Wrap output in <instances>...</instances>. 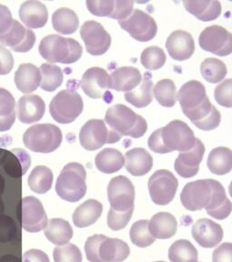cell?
Returning <instances> with one entry per match:
<instances>
[{
	"label": "cell",
	"instance_id": "obj_1",
	"mask_svg": "<svg viewBox=\"0 0 232 262\" xmlns=\"http://www.w3.org/2000/svg\"><path fill=\"white\" fill-rule=\"evenodd\" d=\"M177 98L184 115L198 128L210 131L219 127L220 111L210 101L203 84L197 80L185 83L179 90Z\"/></svg>",
	"mask_w": 232,
	"mask_h": 262
},
{
	"label": "cell",
	"instance_id": "obj_2",
	"mask_svg": "<svg viewBox=\"0 0 232 262\" xmlns=\"http://www.w3.org/2000/svg\"><path fill=\"white\" fill-rule=\"evenodd\" d=\"M192 128L181 120H173L165 127L155 130L148 139L150 149L158 154H167L174 150H190L195 144Z\"/></svg>",
	"mask_w": 232,
	"mask_h": 262
},
{
	"label": "cell",
	"instance_id": "obj_3",
	"mask_svg": "<svg viewBox=\"0 0 232 262\" xmlns=\"http://www.w3.org/2000/svg\"><path fill=\"white\" fill-rule=\"evenodd\" d=\"M85 250L90 262H122L130 255V248L126 242L105 235L88 237Z\"/></svg>",
	"mask_w": 232,
	"mask_h": 262
},
{
	"label": "cell",
	"instance_id": "obj_4",
	"mask_svg": "<svg viewBox=\"0 0 232 262\" xmlns=\"http://www.w3.org/2000/svg\"><path fill=\"white\" fill-rule=\"evenodd\" d=\"M105 120L106 125L121 137L139 139L146 133L148 128L146 120L143 117L122 104H117L106 111Z\"/></svg>",
	"mask_w": 232,
	"mask_h": 262
},
{
	"label": "cell",
	"instance_id": "obj_5",
	"mask_svg": "<svg viewBox=\"0 0 232 262\" xmlns=\"http://www.w3.org/2000/svg\"><path fill=\"white\" fill-rule=\"evenodd\" d=\"M43 58L50 63L72 64L82 57L83 49L78 41L58 35H48L41 40L38 47Z\"/></svg>",
	"mask_w": 232,
	"mask_h": 262
},
{
	"label": "cell",
	"instance_id": "obj_6",
	"mask_svg": "<svg viewBox=\"0 0 232 262\" xmlns=\"http://www.w3.org/2000/svg\"><path fill=\"white\" fill-rule=\"evenodd\" d=\"M86 172L84 166L76 162L65 165L57 178L56 191L62 200L78 202L86 195Z\"/></svg>",
	"mask_w": 232,
	"mask_h": 262
},
{
	"label": "cell",
	"instance_id": "obj_7",
	"mask_svg": "<svg viewBox=\"0 0 232 262\" xmlns=\"http://www.w3.org/2000/svg\"><path fill=\"white\" fill-rule=\"evenodd\" d=\"M61 129L53 124H37L29 127L23 135L24 146L37 153H51L60 147Z\"/></svg>",
	"mask_w": 232,
	"mask_h": 262
},
{
	"label": "cell",
	"instance_id": "obj_8",
	"mask_svg": "<svg viewBox=\"0 0 232 262\" xmlns=\"http://www.w3.org/2000/svg\"><path fill=\"white\" fill-rule=\"evenodd\" d=\"M83 110V98L72 89L58 92L49 105V111L52 118L60 124L73 122L81 114Z\"/></svg>",
	"mask_w": 232,
	"mask_h": 262
},
{
	"label": "cell",
	"instance_id": "obj_9",
	"mask_svg": "<svg viewBox=\"0 0 232 262\" xmlns=\"http://www.w3.org/2000/svg\"><path fill=\"white\" fill-rule=\"evenodd\" d=\"M121 138L102 119H91L87 121L79 133V141L82 147L89 151L96 150L106 143L118 142Z\"/></svg>",
	"mask_w": 232,
	"mask_h": 262
},
{
	"label": "cell",
	"instance_id": "obj_10",
	"mask_svg": "<svg viewBox=\"0 0 232 262\" xmlns=\"http://www.w3.org/2000/svg\"><path fill=\"white\" fill-rule=\"evenodd\" d=\"M178 186V180L171 171L166 169L157 170L148 182L151 201L160 206L171 203L175 196Z\"/></svg>",
	"mask_w": 232,
	"mask_h": 262
},
{
	"label": "cell",
	"instance_id": "obj_11",
	"mask_svg": "<svg viewBox=\"0 0 232 262\" xmlns=\"http://www.w3.org/2000/svg\"><path fill=\"white\" fill-rule=\"evenodd\" d=\"M123 30L140 42H147L154 38L157 34V24L150 15L141 9H135L124 20L119 21Z\"/></svg>",
	"mask_w": 232,
	"mask_h": 262
},
{
	"label": "cell",
	"instance_id": "obj_12",
	"mask_svg": "<svg viewBox=\"0 0 232 262\" xmlns=\"http://www.w3.org/2000/svg\"><path fill=\"white\" fill-rule=\"evenodd\" d=\"M19 217L22 228L31 233L39 232L47 225V216L41 201L35 196L22 199L19 205Z\"/></svg>",
	"mask_w": 232,
	"mask_h": 262
},
{
	"label": "cell",
	"instance_id": "obj_13",
	"mask_svg": "<svg viewBox=\"0 0 232 262\" xmlns=\"http://www.w3.org/2000/svg\"><path fill=\"white\" fill-rule=\"evenodd\" d=\"M107 194L111 209L116 211L135 209V187L126 177L118 176L112 179L107 188Z\"/></svg>",
	"mask_w": 232,
	"mask_h": 262
},
{
	"label": "cell",
	"instance_id": "obj_14",
	"mask_svg": "<svg viewBox=\"0 0 232 262\" xmlns=\"http://www.w3.org/2000/svg\"><path fill=\"white\" fill-rule=\"evenodd\" d=\"M199 44L205 51L225 57L232 52V35L220 26H211L200 33Z\"/></svg>",
	"mask_w": 232,
	"mask_h": 262
},
{
	"label": "cell",
	"instance_id": "obj_15",
	"mask_svg": "<svg viewBox=\"0 0 232 262\" xmlns=\"http://www.w3.org/2000/svg\"><path fill=\"white\" fill-rule=\"evenodd\" d=\"M81 37L86 50L93 56H101L111 46V36L102 25L94 20L86 21L81 27Z\"/></svg>",
	"mask_w": 232,
	"mask_h": 262
},
{
	"label": "cell",
	"instance_id": "obj_16",
	"mask_svg": "<svg viewBox=\"0 0 232 262\" xmlns=\"http://www.w3.org/2000/svg\"><path fill=\"white\" fill-rule=\"evenodd\" d=\"M212 194L209 180H196L185 185L181 194V201L185 209L197 211L205 209L212 199Z\"/></svg>",
	"mask_w": 232,
	"mask_h": 262
},
{
	"label": "cell",
	"instance_id": "obj_17",
	"mask_svg": "<svg viewBox=\"0 0 232 262\" xmlns=\"http://www.w3.org/2000/svg\"><path fill=\"white\" fill-rule=\"evenodd\" d=\"M0 43L3 47L10 48L15 52L25 53L35 45L36 35L31 29H25L20 22L14 19L8 32L0 36Z\"/></svg>",
	"mask_w": 232,
	"mask_h": 262
},
{
	"label": "cell",
	"instance_id": "obj_18",
	"mask_svg": "<svg viewBox=\"0 0 232 262\" xmlns=\"http://www.w3.org/2000/svg\"><path fill=\"white\" fill-rule=\"evenodd\" d=\"M205 146L196 138L194 146L187 151L181 152L176 159L174 168L179 176L184 179L195 176L200 169V164L203 159Z\"/></svg>",
	"mask_w": 232,
	"mask_h": 262
},
{
	"label": "cell",
	"instance_id": "obj_19",
	"mask_svg": "<svg viewBox=\"0 0 232 262\" xmlns=\"http://www.w3.org/2000/svg\"><path fill=\"white\" fill-rule=\"evenodd\" d=\"M82 90L89 98H101L107 90L112 89L110 76L101 68H91L83 75Z\"/></svg>",
	"mask_w": 232,
	"mask_h": 262
},
{
	"label": "cell",
	"instance_id": "obj_20",
	"mask_svg": "<svg viewBox=\"0 0 232 262\" xmlns=\"http://www.w3.org/2000/svg\"><path fill=\"white\" fill-rule=\"evenodd\" d=\"M192 233L196 242L205 249L216 247L223 238L221 226L209 219H200L196 221L192 227Z\"/></svg>",
	"mask_w": 232,
	"mask_h": 262
},
{
	"label": "cell",
	"instance_id": "obj_21",
	"mask_svg": "<svg viewBox=\"0 0 232 262\" xmlns=\"http://www.w3.org/2000/svg\"><path fill=\"white\" fill-rule=\"evenodd\" d=\"M166 49L173 59L184 61L194 53L195 42L190 33L184 30H176L168 37Z\"/></svg>",
	"mask_w": 232,
	"mask_h": 262
},
{
	"label": "cell",
	"instance_id": "obj_22",
	"mask_svg": "<svg viewBox=\"0 0 232 262\" xmlns=\"http://www.w3.org/2000/svg\"><path fill=\"white\" fill-rule=\"evenodd\" d=\"M209 181L212 187V199L205 209L211 217L222 221L227 219L231 212V202L226 196L224 188L219 181L214 180H209Z\"/></svg>",
	"mask_w": 232,
	"mask_h": 262
},
{
	"label": "cell",
	"instance_id": "obj_23",
	"mask_svg": "<svg viewBox=\"0 0 232 262\" xmlns=\"http://www.w3.org/2000/svg\"><path fill=\"white\" fill-rule=\"evenodd\" d=\"M45 104L37 95H25L17 103V117L24 124L39 121L45 114Z\"/></svg>",
	"mask_w": 232,
	"mask_h": 262
},
{
	"label": "cell",
	"instance_id": "obj_24",
	"mask_svg": "<svg viewBox=\"0 0 232 262\" xmlns=\"http://www.w3.org/2000/svg\"><path fill=\"white\" fill-rule=\"evenodd\" d=\"M19 17L29 29H40L47 22L48 11L40 1L29 0L21 5Z\"/></svg>",
	"mask_w": 232,
	"mask_h": 262
},
{
	"label": "cell",
	"instance_id": "obj_25",
	"mask_svg": "<svg viewBox=\"0 0 232 262\" xmlns=\"http://www.w3.org/2000/svg\"><path fill=\"white\" fill-rule=\"evenodd\" d=\"M14 79L17 90L24 94H30L40 85V70L30 63L21 64L15 73Z\"/></svg>",
	"mask_w": 232,
	"mask_h": 262
},
{
	"label": "cell",
	"instance_id": "obj_26",
	"mask_svg": "<svg viewBox=\"0 0 232 262\" xmlns=\"http://www.w3.org/2000/svg\"><path fill=\"white\" fill-rule=\"evenodd\" d=\"M127 171L131 175L142 177L151 171L153 160L149 152L142 147H135L125 154Z\"/></svg>",
	"mask_w": 232,
	"mask_h": 262
},
{
	"label": "cell",
	"instance_id": "obj_27",
	"mask_svg": "<svg viewBox=\"0 0 232 262\" xmlns=\"http://www.w3.org/2000/svg\"><path fill=\"white\" fill-rule=\"evenodd\" d=\"M112 89L116 91L135 90L142 81V75L134 67H122L114 70L110 76Z\"/></svg>",
	"mask_w": 232,
	"mask_h": 262
},
{
	"label": "cell",
	"instance_id": "obj_28",
	"mask_svg": "<svg viewBox=\"0 0 232 262\" xmlns=\"http://www.w3.org/2000/svg\"><path fill=\"white\" fill-rule=\"evenodd\" d=\"M178 223L171 213L159 212L149 221V230L154 238L166 239L177 232Z\"/></svg>",
	"mask_w": 232,
	"mask_h": 262
},
{
	"label": "cell",
	"instance_id": "obj_29",
	"mask_svg": "<svg viewBox=\"0 0 232 262\" xmlns=\"http://www.w3.org/2000/svg\"><path fill=\"white\" fill-rule=\"evenodd\" d=\"M184 5L188 12L201 21L215 20L221 13L220 2L215 0L184 1Z\"/></svg>",
	"mask_w": 232,
	"mask_h": 262
},
{
	"label": "cell",
	"instance_id": "obj_30",
	"mask_svg": "<svg viewBox=\"0 0 232 262\" xmlns=\"http://www.w3.org/2000/svg\"><path fill=\"white\" fill-rule=\"evenodd\" d=\"M102 213V205L95 200H89L80 205L73 214V224L83 229L93 225Z\"/></svg>",
	"mask_w": 232,
	"mask_h": 262
},
{
	"label": "cell",
	"instance_id": "obj_31",
	"mask_svg": "<svg viewBox=\"0 0 232 262\" xmlns=\"http://www.w3.org/2000/svg\"><path fill=\"white\" fill-rule=\"evenodd\" d=\"M73 235V229L69 222L63 219H52L45 227V237L55 245L67 244Z\"/></svg>",
	"mask_w": 232,
	"mask_h": 262
},
{
	"label": "cell",
	"instance_id": "obj_32",
	"mask_svg": "<svg viewBox=\"0 0 232 262\" xmlns=\"http://www.w3.org/2000/svg\"><path fill=\"white\" fill-rule=\"evenodd\" d=\"M124 163V157L115 148H105L95 157L96 168L106 174H113L119 171Z\"/></svg>",
	"mask_w": 232,
	"mask_h": 262
},
{
	"label": "cell",
	"instance_id": "obj_33",
	"mask_svg": "<svg viewBox=\"0 0 232 262\" xmlns=\"http://www.w3.org/2000/svg\"><path fill=\"white\" fill-rule=\"evenodd\" d=\"M208 168L212 173L219 176L226 175L232 169V152L228 147L213 148L208 157Z\"/></svg>",
	"mask_w": 232,
	"mask_h": 262
},
{
	"label": "cell",
	"instance_id": "obj_34",
	"mask_svg": "<svg viewBox=\"0 0 232 262\" xmlns=\"http://www.w3.org/2000/svg\"><path fill=\"white\" fill-rule=\"evenodd\" d=\"M53 28L57 32L71 35L78 30L79 18L76 13L67 8H61L55 11L52 16Z\"/></svg>",
	"mask_w": 232,
	"mask_h": 262
},
{
	"label": "cell",
	"instance_id": "obj_35",
	"mask_svg": "<svg viewBox=\"0 0 232 262\" xmlns=\"http://www.w3.org/2000/svg\"><path fill=\"white\" fill-rule=\"evenodd\" d=\"M16 121V100L13 95L0 88V132L8 131Z\"/></svg>",
	"mask_w": 232,
	"mask_h": 262
},
{
	"label": "cell",
	"instance_id": "obj_36",
	"mask_svg": "<svg viewBox=\"0 0 232 262\" xmlns=\"http://www.w3.org/2000/svg\"><path fill=\"white\" fill-rule=\"evenodd\" d=\"M152 86L153 83L151 80V76L146 74L144 75L143 79H142L138 90L127 92L124 95V98L127 102L131 103L136 107H145L152 101Z\"/></svg>",
	"mask_w": 232,
	"mask_h": 262
},
{
	"label": "cell",
	"instance_id": "obj_37",
	"mask_svg": "<svg viewBox=\"0 0 232 262\" xmlns=\"http://www.w3.org/2000/svg\"><path fill=\"white\" fill-rule=\"evenodd\" d=\"M53 179V172L50 168L45 166H37L29 175V188L37 194H45L52 187Z\"/></svg>",
	"mask_w": 232,
	"mask_h": 262
},
{
	"label": "cell",
	"instance_id": "obj_38",
	"mask_svg": "<svg viewBox=\"0 0 232 262\" xmlns=\"http://www.w3.org/2000/svg\"><path fill=\"white\" fill-rule=\"evenodd\" d=\"M169 259L171 262H198V251L192 242L179 239L171 246Z\"/></svg>",
	"mask_w": 232,
	"mask_h": 262
},
{
	"label": "cell",
	"instance_id": "obj_39",
	"mask_svg": "<svg viewBox=\"0 0 232 262\" xmlns=\"http://www.w3.org/2000/svg\"><path fill=\"white\" fill-rule=\"evenodd\" d=\"M41 89L47 92H52L61 86L64 75L61 68L58 66L44 63L40 67Z\"/></svg>",
	"mask_w": 232,
	"mask_h": 262
},
{
	"label": "cell",
	"instance_id": "obj_40",
	"mask_svg": "<svg viewBox=\"0 0 232 262\" xmlns=\"http://www.w3.org/2000/svg\"><path fill=\"white\" fill-rule=\"evenodd\" d=\"M200 73L206 81L215 84L227 76V67L220 59L209 57L201 63Z\"/></svg>",
	"mask_w": 232,
	"mask_h": 262
},
{
	"label": "cell",
	"instance_id": "obj_41",
	"mask_svg": "<svg viewBox=\"0 0 232 262\" xmlns=\"http://www.w3.org/2000/svg\"><path fill=\"white\" fill-rule=\"evenodd\" d=\"M153 94L156 100L163 106L171 107L175 105L177 99L176 86L174 82L171 79L160 80L155 85Z\"/></svg>",
	"mask_w": 232,
	"mask_h": 262
},
{
	"label": "cell",
	"instance_id": "obj_42",
	"mask_svg": "<svg viewBox=\"0 0 232 262\" xmlns=\"http://www.w3.org/2000/svg\"><path fill=\"white\" fill-rule=\"evenodd\" d=\"M132 242L139 248H147L155 242L149 230V221H139L132 226L130 229Z\"/></svg>",
	"mask_w": 232,
	"mask_h": 262
},
{
	"label": "cell",
	"instance_id": "obj_43",
	"mask_svg": "<svg viewBox=\"0 0 232 262\" xmlns=\"http://www.w3.org/2000/svg\"><path fill=\"white\" fill-rule=\"evenodd\" d=\"M141 62L147 70H159L166 62V55L159 47H149L141 55Z\"/></svg>",
	"mask_w": 232,
	"mask_h": 262
},
{
	"label": "cell",
	"instance_id": "obj_44",
	"mask_svg": "<svg viewBox=\"0 0 232 262\" xmlns=\"http://www.w3.org/2000/svg\"><path fill=\"white\" fill-rule=\"evenodd\" d=\"M55 262H82V253L78 246L73 244H65L57 246L54 249Z\"/></svg>",
	"mask_w": 232,
	"mask_h": 262
},
{
	"label": "cell",
	"instance_id": "obj_45",
	"mask_svg": "<svg viewBox=\"0 0 232 262\" xmlns=\"http://www.w3.org/2000/svg\"><path fill=\"white\" fill-rule=\"evenodd\" d=\"M133 213L134 209H130L127 211H116L114 209H110L107 216V224L113 230L122 229L129 223Z\"/></svg>",
	"mask_w": 232,
	"mask_h": 262
},
{
	"label": "cell",
	"instance_id": "obj_46",
	"mask_svg": "<svg viewBox=\"0 0 232 262\" xmlns=\"http://www.w3.org/2000/svg\"><path fill=\"white\" fill-rule=\"evenodd\" d=\"M86 7L96 16H108L114 12V0H87Z\"/></svg>",
	"mask_w": 232,
	"mask_h": 262
},
{
	"label": "cell",
	"instance_id": "obj_47",
	"mask_svg": "<svg viewBox=\"0 0 232 262\" xmlns=\"http://www.w3.org/2000/svg\"><path fill=\"white\" fill-rule=\"evenodd\" d=\"M215 99L220 106L225 107L232 106V81L230 78L226 79L215 89Z\"/></svg>",
	"mask_w": 232,
	"mask_h": 262
},
{
	"label": "cell",
	"instance_id": "obj_48",
	"mask_svg": "<svg viewBox=\"0 0 232 262\" xmlns=\"http://www.w3.org/2000/svg\"><path fill=\"white\" fill-rule=\"evenodd\" d=\"M135 2L132 0H114V12L111 15V18L119 21L126 19L133 12Z\"/></svg>",
	"mask_w": 232,
	"mask_h": 262
},
{
	"label": "cell",
	"instance_id": "obj_49",
	"mask_svg": "<svg viewBox=\"0 0 232 262\" xmlns=\"http://www.w3.org/2000/svg\"><path fill=\"white\" fill-rule=\"evenodd\" d=\"M14 67V57L11 52L0 45V75H8Z\"/></svg>",
	"mask_w": 232,
	"mask_h": 262
},
{
	"label": "cell",
	"instance_id": "obj_50",
	"mask_svg": "<svg viewBox=\"0 0 232 262\" xmlns=\"http://www.w3.org/2000/svg\"><path fill=\"white\" fill-rule=\"evenodd\" d=\"M212 262H232V244L223 243L214 250Z\"/></svg>",
	"mask_w": 232,
	"mask_h": 262
},
{
	"label": "cell",
	"instance_id": "obj_51",
	"mask_svg": "<svg viewBox=\"0 0 232 262\" xmlns=\"http://www.w3.org/2000/svg\"><path fill=\"white\" fill-rule=\"evenodd\" d=\"M13 21L11 11L7 6L0 4V36L8 32L12 26Z\"/></svg>",
	"mask_w": 232,
	"mask_h": 262
},
{
	"label": "cell",
	"instance_id": "obj_52",
	"mask_svg": "<svg viewBox=\"0 0 232 262\" xmlns=\"http://www.w3.org/2000/svg\"><path fill=\"white\" fill-rule=\"evenodd\" d=\"M12 153H14L16 157V163L18 164V167L21 169V171L24 175L25 172L28 171L29 167H30V164H31V159H30V156L28 154V152L24 151V149H20V148H15L11 150ZM16 168V166H14V168ZM17 168V167H16ZM18 169V168H17Z\"/></svg>",
	"mask_w": 232,
	"mask_h": 262
},
{
	"label": "cell",
	"instance_id": "obj_53",
	"mask_svg": "<svg viewBox=\"0 0 232 262\" xmlns=\"http://www.w3.org/2000/svg\"><path fill=\"white\" fill-rule=\"evenodd\" d=\"M22 262H50V260L44 251L33 249L24 252Z\"/></svg>",
	"mask_w": 232,
	"mask_h": 262
},
{
	"label": "cell",
	"instance_id": "obj_54",
	"mask_svg": "<svg viewBox=\"0 0 232 262\" xmlns=\"http://www.w3.org/2000/svg\"><path fill=\"white\" fill-rule=\"evenodd\" d=\"M10 144H12V138L10 136H5L0 138V148L8 147Z\"/></svg>",
	"mask_w": 232,
	"mask_h": 262
},
{
	"label": "cell",
	"instance_id": "obj_55",
	"mask_svg": "<svg viewBox=\"0 0 232 262\" xmlns=\"http://www.w3.org/2000/svg\"><path fill=\"white\" fill-rule=\"evenodd\" d=\"M156 262H164V261H156Z\"/></svg>",
	"mask_w": 232,
	"mask_h": 262
}]
</instances>
